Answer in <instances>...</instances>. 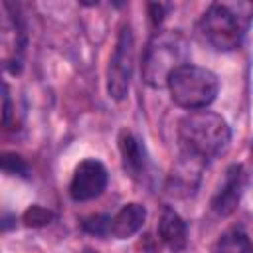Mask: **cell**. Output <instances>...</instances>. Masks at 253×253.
<instances>
[{
  "label": "cell",
  "mask_w": 253,
  "mask_h": 253,
  "mask_svg": "<svg viewBox=\"0 0 253 253\" xmlns=\"http://www.w3.org/2000/svg\"><path fill=\"white\" fill-rule=\"evenodd\" d=\"M2 170L10 176H22L26 178L28 176V164L24 162L22 156L14 154V152H4L2 156Z\"/></svg>",
  "instance_id": "9a60e30c"
},
{
  "label": "cell",
  "mask_w": 253,
  "mask_h": 253,
  "mask_svg": "<svg viewBox=\"0 0 253 253\" xmlns=\"http://www.w3.org/2000/svg\"><path fill=\"white\" fill-rule=\"evenodd\" d=\"M51 219H53V211L43 208V206H38V204L30 206L22 215V221L28 227H45L51 223Z\"/></svg>",
  "instance_id": "5bb4252c"
},
{
  "label": "cell",
  "mask_w": 253,
  "mask_h": 253,
  "mask_svg": "<svg viewBox=\"0 0 253 253\" xmlns=\"http://www.w3.org/2000/svg\"><path fill=\"white\" fill-rule=\"evenodd\" d=\"M109 184V174L103 162L95 158L81 160L71 176L69 182V196L75 202H89L99 198Z\"/></svg>",
  "instance_id": "52a82bcc"
},
{
  "label": "cell",
  "mask_w": 253,
  "mask_h": 253,
  "mask_svg": "<svg viewBox=\"0 0 253 253\" xmlns=\"http://www.w3.org/2000/svg\"><path fill=\"white\" fill-rule=\"evenodd\" d=\"M188 40L178 30H158L142 55V79L152 89L168 87L170 77L188 65Z\"/></svg>",
  "instance_id": "7a4b0ae2"
},
{
  "label": "cell",
  "mask_w": 253,
  "mask_h": 253,
  "mask_svg": "<svg viewBox=\"0 0 253 253\" xmlns=\"http://www.w3.org/2000/svg\"><path fill=\"white\" fill-rule=\"evenodd\" d=\"M83 229L93 235H109V217L107 215H95L83 221Z\"/></svg>",
  "instance_id": "2e32d148"
},
{
  "label": "cell",
  "mask_w": 253,
  "mask_h": 253,
  "mask_svg": "<svg viewBox=\"0 0 253 253\" xmlns=\"http://www.w3.org/2000/svg\"><path fill=\"white\" fill-rule=\"evenodd\" d=\"M213 253H253V243L245 231L231 227L217 237L213 243Z\"/></svg>",
  "instance_id": "4fadbf2b"
},
{
  "label": "cell",
  "mask_w": 253,
  "mask_h": 253,
  "mask_svg": "<svg viewBox=\"0 0 253 253\" xmlns=\"http://www.w3.org/2000/svg\"><path fill=\"white\" fill-rule=\"evenodd\" d=\"M146 219V210L142 204L130 202L125 204L115 215L109 217V235H113L115 239H126L132 237Z\"/></svg>",
  "instance_id": "7c38bea8"
},
{
  "label": "cell",
  "mask_w": 253,
  "mask_h": 253,
  "mask_svg": "<svg viewBox=\"0 0 253 253\" xmlns=\"http://www.w3.org/2000/svg\"><path fill=\"white\" fill-rule=\"evenodd\" d=\"M166 8H168V6H164V4H150V6H148L150 18H152L154 24H160V22H162V12H164Z\"/></svg>",
  "instance_id": "ac0fdd59"
},
{
  "label": "cell",
  "mask_w": 253,
  "mask_h": 253,
  "mask_svg": "<svg viewBox=\"0 0 253 253\" xmlns=\"http://www.w3.org/2000/svg\"><path fill=\"white\" fill-rule=\"evenodd\" d=\"M168 91L178 107L188 111H202L217 97L219 81L213 71L188 63L170 77Z\"/></svg>",
  "instance_id": "3957f363"
},
{
  "label": "cell",
  "mask_w": 253,
  "mask_h": 253,
  "mask_svg": "<svg viewBox=\"0 0 253 253\" xmlns=\"http://www.w3.org/2000/svg\"><path fill=\"white\" fill-rule=\"evenodd\" d=\"M2 59L8 71L18 73L22 69L26 51V28L14 4L2 2Z\"/></svg>",
  "instance_id": "8992f818"
},
{
  "label": "cell",
  "mask_w": 253,
  "mask_h": 253,
  "mask_svg": "<svg viewBox=\"0 0 253 253\" xmlns=\"http://www.w3.org/2000/svg\"><path fill=\"white\" fill-rule=\"evenodd\" d=\"M119 152H121V162L123 170L132 178V180H142L146 176V156L144 148L140 146V140L126 128L119 132Z\"/></svg>",
  "instance_id": "30bf717a"
},
{
  "label": "cell",
  "mask_w": 253,
  "mask_h": 253,
  "mask_svg": "<svg viewBox=\"0 0 253 253\" xmlns=\"http://www.w3.org/2000/svg\"><path fill=\"white\" fill-rule=\"evenodd\" d=\"M204 164H206V160H202L198 156H192L188 152H182L180 160L176 162V166L172 168V174L168 178L170 192L176 194V196H190V194H194Z\"/></svg>",
  "instance_id": "9c48e42d"
},
{
  "label": "cell",
  "mask_w": 253,
  "mask_h": 253,
  "mask_svg": "<svg viewBox=\"0 0 253 253\" xmlns=\"http://www.w3.org/2000/svg\"><path fill=\"white\" fill-rule=\"evenodd\" d=\"M202 40L215 51H233L241 45L243 26L239 16L225 4H211L198 22Z\"/></svg>",
  "instance_id": "277c9868"
},
{
  "label": "cell",
  "mask_w": 253,
  "mask_h": 253,
  "mask_svg": "<svg viewBox=\"0 0 253 253\" xmlns=\"http://www.w3.org/2000/svg\"><path fill=\"white\" fill-rule=\"evenodd\" d=\"M178 140L182 152L208 160L225 152L231 130L227 121L213 111H190L178 123Z\"/></svg>",
  "instance_id": "6da1fadb"
},
{
  "label": "cell",
  "mask_w": 253,
  "mask_h": 253,
  "mask_svg": "<svg viewBox=\"0 0 253 253\" xmlns=\"http://www.w3.org/2000/svg\"><path fill=\"white\" fill-rule=\"evenodd\" d=\"M158 237L174 253L184 251L188 245V229L184 219L170 206H164L158 217Z\"/></svg>",
  "instance_id": "8fae6325"
},
{
  "label": "cell",
  "mask_w": 253,
  "mask_h": 253,
  "mask_svg": "<svg viewBox=\"0 0 253 253\" xmlns=\"http://www.w3.org/2000/svg\"><path fill=\"white\" fill-rule=\"evenodd\" d=\"M245 186V174H243V166L241 164H231L225 172V180L219 188V192L213 196L211 200V210L217 215H229L235 211L239 200H241V192Z\"/></svg>",
  "instance_id": "ba28073f"
},
{
  "label": "cell",
  "mask_w": 253,
  "mask_h": 253,
  "mask_svg": "<svg viewBox=\"0 0 253 253\" xmlns=\"http://www.w3.org/2000/svg\"><path fill=\"white\" fill-rule=\"evenodd\" d=\"M4 111H2V123L6 128H10V119H12V101H10V89L8 83H4Z\"/></svg>",
  "instance_id": "e0dca14e"
},
{
  "label": "cell",
  "mask_w": 253,
  "mask_h": 253,
  "mask_svg": "<svg viewBox=\"0 0 253 253\" xmlns=\"http://www.w3.org/2000/svg\"><path fill=\"white\" fill-rule=\"evenodd\" d=\"M132 67H134V34L130 24H123L107 67V93L111 99L123 101L128 95Z\"/></svg>",
  "instance_id": "5b68a950"
}]
</instances>
